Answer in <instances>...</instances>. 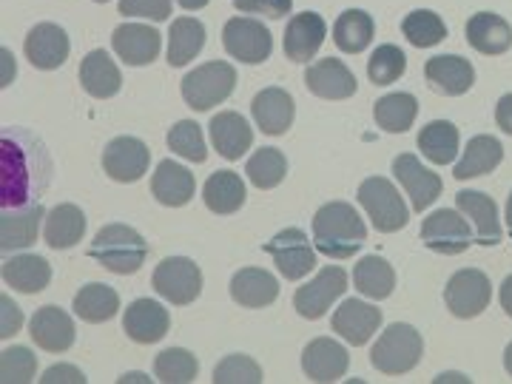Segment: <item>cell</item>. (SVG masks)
Listing matches in <instances>:
<instances>
[{"label":"cell","instance_id":"obj_19","mask_svg":"<svg viewBox=\"0 0 512 384\" xmlns=\"http://www.w3.org/2000/svg\"><path fill=\"white\" fill-rule=\"evenodd\" d=\"M171 328V316L160 302L154 299H134L123 311V333L137 345H154L168 336Z\"/></svg>","mask_w":512,"mask_h":384},{"label":"cell","instance_id":"obj_57","mask_svg":"<svg viewBox=\"0 0 512 384\" xmlns=\"http://www.w3.org/2000/svg\"><path fill=\"white\" fill-rule=\"evenodd\" d=\"M504 367H507V373L512 376V342L507 345V350H504Z\"/></svg>","mask_w":512,"mask_h":384},{"label":"cell","instance_id":"obj_36","mask_svg":"<svg viewBox=\"0 0 512 384\" xmlns=\"http://www.w3.org/2000/svg\"><path fill=\"white\" fill-rule=\"evenodd\" d=\"M419 117V100L410 92H390L373 103V120L387 134H404Z\"/></svg>","mask_w":512,"mask_h":384},{"label":"cell","instance_id":"obj_5","mask_svg":"<svg viewBox=\"0 0 512 384\" xmlns=\"http://www.w3.org/2000/svg\"><path fill=\"white\" fill-rule=\"evenodd\" d=\"M359 205L367 211V220L379 234H396L407 228L410 222V208L404 205V197L399 188L390 183L387 177H367L359 185Z\"/></svg>","mask_w":512,"mask_h":384},{"label":"cell","instance_id":"obj_23","mask_svg":"<svg viewBox=\"0 0 512 384\" xmlns=\"http://www.w3.org/2000/svg\"><path fill=\"white\" fill-rule=\"evenodd\" d=\"M305 86L322 100H348L356 94V77L342 60L322 57L305 69Z\"/></svg>","mask_w":512,"mask_h":384},{"label":"cell","instance_id":"obj_59","mask_svg":"<svg viewBox=\"0 0 512 384\" xmlns=\"http://www.w3.org/2000/svg\"><path fill=\"white\" fill-rule=\"evenodd\" d=\"M94 3H109V0H94Z\"/></svg>","mask_w":512,"mask_h":384},{"label":"cell","instance_id":"obj_39","mask_svg":"<svg viewBox=\"0 0 512 384\" xmlns=\"http://www.w3.org/2000/svg\"><path fill=\"white\" fill-rule=\"evenodd\" d=\"M416 146L433 165H450L456 163L461 137H458V128L450 120H433L419 131Z\"/></svg>","mask_w":512,"mask_h":384},{"label":"cell","instance_id":"obj_15","mask_svg":"<svg viewBox=\"0 0 512 384\" xmlns=\"http://www.w3.org/2000/svg\"><path fill=\"white\" fill-rule=\"evenodd\" d=\"M111 49L126 66H148L160 57L163 35L146 23H120L111 35Z\"/></svg>","mask_w":512,"mask_h":384},{"label":"cell","instance_id":"obj_12","mask_svg":"<svg viewBox=\"0 0 512 384\" xmlns=\"http://www.w3.org/2000/svg\"><path fill=\"white\" fill-rule=\"evenodd\" d=\"M393 177L402 185L404 194L410 197V208L416 214H424L433 202L441 197V177L436 171H430L427 165H421L416 154H399L393 160Z\"/></svg>","mask_w":512,"mask_h":384},{"label":"cell","instance_id":"obj_35","mask_svg":"<svg viewBox=\"0 0 512 384\" xmlns=\"http://www.w3.org/2000/svg\"><path fill=\"white\" fill-rule=\"evenodd\" d=\"M72 311L77 319H83L86 325H103L117 316L120 311V293L111 285L103 282H92L86 288H80L72 302Z\"/></svg>","mask_w":512,"mask_h":384},{"label":"cell","instance_id":"obj_8","mask_svg":"<svg viewBox=\"0 0 512 384\" xmlns=\"http://www.w3.org/2000/svg\"><path fill=\"white\" fill-rule=\"evenodd\" d=\"M222 46L239 63L259 66L274 52V35L262 20L231 18L222 26Z\"/></svg>","mask_w":512,"mask_h":384},{"label":"cell","instance_id":"obj_21","mask_svg":"<svg viewBox=\"0 0 512 384\" xmlns=\"http://www.w3.org/2000/svg\"><path fill=\"white\" fill-rule=\"evenodd\" d=\"M325 32H328V26H325V18L319 12L293 15L291 23L285 26V40H282L285 57L291 63H311L313 55L325 43Z\"/></svg>","mask_w":512,"mask_h":384},{"label":"cell","instance_id":"obj_2","mask_svg":"<svg viewBox=\"0 0 512 384\" xmlns=\"http://www.w3.org/2000/svg\"><path fill=\"white\" fill-rule=\"evenodd\" d=\"M89 254L109 274L131 276L146 265L148 242L137 228H131L126 222H109L94 234Z\"/></svg>","mask_w":512,"mask_h":384},{"label":"cell","instance_id":"obj_54","mask_svg":"<svg viewBox=\"0 0 512 384\" xmlns=\"http://www.w3.org/2000/svg\"><path fill=\"white\" fill-rule=\"evenodd\" d=\"M183 9H188V12H197V9H202V6H208L211 0H177Z\"/></svg>","mask_w":512,"mask_h":384},{"label":"cell","instance_id":"obj_31","mask_svg":"<svg viewBox=\"0 0 512 384\" xmlns=\"http://www.w3.org/2000/svg\"><path fill=\"white\" fill-rule=\"evenodd\" d=\"M83 237H86V214L77 205L63 202V205H55L46 214L43 239H46L49 248L66 251V248H74L77 242H83Z\"/></svg>","mask_w":512,"mask_h":384},{"label":"cell","instance_id":"obj_17","mask_svg":"<svg viewBox=\"0 0 512 384\" xmlns=\"http://www.w3.org/2000/svg\"><path fill=\"white\" fill-rule=\"evenodd\" d=\"M350 367V353L330 336H319L302 350V370L311 382H339Z\"/></svg>","mask_w":512,"mask_h":384},{"label":"cell","instance_id":"obj_9","mask_svg":"<svg viewBox=\"0 0 512 384\" xmlns=\"http://www.w3.org/2000/svg\"><path fill=\"white\" fill-rule=\"evenodd\" d=\"M421 242L441 256H458L473 245V228L458 208H439L421 222Z\"/></svg>","mask_w":512,"mask_h":384},{"label":"cell","instance_id":"obj_44","mask_svg":"<svg viewBox=\"0 0 512 384\" xmlns=\"http://www.w3.org/2000/svg\"><path fill=\"white\" fill-rule=\"evenodd\" d=\"M168 148L183 157L188 163H205L208 160V148H205V137H202L200 123L194 120H180L168 128Z\"/></svg>","mask_w":512,"mask_h":384},{"label":"cell","instance_id":"obj_18","mask_svg":"<svg viewBox=\"0 0 512 384\" xmlns=\"http://www.w3.org/2000/svg\"><path fill=\"white\" fill-rule=\"evenodd\" d=\"M424 80L441 97H461L473 89L476 69L461 55H439L424 63Z\"/></svg>","mask_w":512,"mask_h":384},{"label":"cell","instance_id":"obj_40","mask_svg":"<svg viewBox=\"0 0 512 384\" xmlns=\"http://www.w3.org/2000/svg\"><path fill=\"white\" fill-rule=\"evenodd\" d=\"M208 32L197 18H177L168 29V63L174 69L188 66L205 49Z\"/></svg>","mask_w":512,"mask_h":384},{"label":"cell","instance_id":"obj_52","mask_svg":"<svg viewBox=\"0 0 512 384\" xmlns=\"http://www.w3.org/2000/svg\"><path fill=\"white\" fill-rule=\"evenodd\" d=\"M495 123H498V128H501L504 134H510L512 137V92L504 94V97L495 103Z\"/></svg>","mask_w":512,"mask_h":384},{"label":"cell","instance_id":"obj_6","mask_svg":"<svg viewBox=\"0 0 512 384\" xmlns=\"http://www.w3.org/2000/svg\"><path fill=\"white\" fill-rule=\"evenodd\" d=\"M154 291L163 296L171 305H191L202 293V271L200 265L188 256H165L163 262L154 268L151 276Z\"/></svg>","mask_w":512,"mask_h":384},{"label":"cell","instance_id":"obj_14","mask_svg":"<svg viewBox=\"0 0 512 384\" xmlns=\"http://www.w3.org/2000/svg\"><path fill=\"white\" fill-rule=\"evenodd\" d=\"M151 151L137 137H114L103 148V171L114 183H137L148 174Z\"/></svg>","mask_w":512,"mask_h":384},{"label":"cell","instance_id":"obj_24","mask_svg":"<svg viewBox=\"0 0 512 384\" xmlns=\"http://www.w3.org/2000/svg\"><path fill=\"white\" fill-rule=\"evenodd\" d=\"M151 194L165 208H183L197 194V180L185 165L163 160L151 174Z\"/></svg>","mask_w":512,"mask_h":384},{"label":"cell","instance_id":"obj_29","mask_svg":"<svg viewBox=\"0 0 512 384\" xmlns=\"http://www.w3.org/2000/svg\"><path fill=\"white\" fill-rule=\"evenodd\" d=\"M77 77H80L83 92L94 97V100H109L123 86V74H120L117 63L111 60L106 49H94V52L83 57Z\"/></svg>","mask_w":512,"mask_h":384},{"label":"cell","instance_id":"obj_46","mask_svg":"<svg viewBox=\"0 0 512 384\" xmlns=\"http://www.w3.org/2000/svg\"><path fill=\"white\" fill-rule=\"evenodd\" d=\"M37 359L29 348H6L0 353V379L6 384L35 382Z\"/></svg>","mask_w":512,"mask_h":384},{"label":"cell","instance_id":"obj_13","mask_svg":"<svg viewBox=\"0 0 512 384\" xmlns=\"http://www.w3.org/2000/svg\"><path fill=\"white\" fill-rule=\"evenodd\" d=\"M69 52H72V40L57 23H37L23 40V55L40 72L60 69L69 60Z\"/></svg>","mask_w":512,"mask_h":384},{"label":"cell","instance_id":"obj_51","mask_svg":"<svg viewBox=\"0 0 512 384\" xmlns=\"http://www.w3.org/2000/svg\"><path fill=\"white\" fill-rule=\"evenodd\" d=\"M43 384H86V373L74 365H52L43 373Z\"/></svg>","mask_w":512,"mask_h":384},{"label":"cell","instance_id":"obj_45","mask_svg":"<svg viewBox=\"0 0 512 384\" xmlns=\"http://www.w3.org/2000/svg\"><path fill=\"white\" fill-rule=\"evenodd\" d=\"M407 69V57L399 46H393V43H384L379 46L370 60H367V77H370V83H376V86H390V83H396L399 77Z\"/></svg>","mask_w":512,"mask_h":384},{"label":"cell","instance_id":"obj_4","mask_svg":"<svg viewBox=\"0 0 512 384\" xmlns=\"http://www.w3.org/2000/svg\"><path fill=\"white\" fill-rule=\"evenodd\" d=\"M237 89V69L225 60L202 63L183 77V100L188 109L211 111Z\"/></svg>","mask_w":512,"mask_h":384},{"label":"cell","instance_id":"obj_28","mask_svg":"<svg viewBox=\"0 0 512 384\" xmlns=\"http://www.w3.org/2000/svg\"><path fill=\"white\" fill-rule=\"evenodd\" d=\"M467 43L476 49L478 55H504L512 49V26L495 12H478L467 20L464 26Z\"/></svg>","mask_w":512,"mask_h":384},{"label":"cell","instance_id":"obj_33","mask_svg":"<svg viewBox=\"0 0 512 384\" xmlns=\"http://www.w3.org/2000/svg\"><path fill=\"white\" fill-rule=\"evenodd\" d=\"M3 282L18 293H40L52 282V265L37 254H18L3 262Z\"/></svg>","mask_w":512,"mask_h":384},{"label":"cell","instance_id":"obj_56","mask_svg":"<svg viewBox=\"0 0 512 384\" xmlns=\"http://www.w3.org/2000/svg\"><path fill=\"white\" fill-rule=\"evenodd\" d=\"M117 382H120V384H128V382H151V379H148L146 373H126V376H120Z\"/></svg>","mask_w":512,"mask_h":384},{"label":"cell","instance_id":"obj_1","mask_svg":"<svg viewBox=\"0 0 512 384\" xmlns=\"http://www.w3.org/2000/svg\"><path fill=\"white\" fill-rule=\"evenodd\" d=\"M313 242L319 254L350 259L367 242V225L350 202H325L313 214Z\"/></svg>","mask_w":512,"mask_h":384},{"label":"cell","instance_id":"obj_37","mask_svg":"<svg viewBox=\"0 0 512 384\" xmlns=\"http://www.w3.org/2000/svg\"><path fill=\"white\" fill-rule=\"evenodd\" d=\"M376 23L365 9H345L333 23V43L345 55H359L373 43Z\"/></svg>","mask_w":512,"mask_h":384},{"label":"cell","instance_id":"obj_50","mask_svg":"<svg viewBox=\"0 0 512 384\" xmlns=\"http://www.w3.org/2000/svg\"><path fill=\"white\" fill-rule=\"evenodd\" d=\"M0 336L3 339H12L15 333H20L23 328V311H20L18 305H15V299L9 296V293H3L0 296Z\"/></svg>","mask_w":512,"mask_h":384},{"label":"cell","instance_id":"obj_25","mask_svg":"<svg viewBox=\"0 0 512 384\" xmlns=\"http://www.w3.org/2000/svg\"><path fill=\"white\" fill-rule=\"evenodd\" d=\"M211 143L214 151L225 160H242L245 151L254 146V128L248 126V120L239 111H222L211 117Z\"/></svg>","mask_w":512,"mask_h":384},{"label":"cell","instance_id":"obj_58","mask_svg":"<svg viewBox=\"0 0 512 384\" xmlns=\"http://www.w3.org/2000/svg\"><path fill=\"white\" fill-rule=\"evenodd\" d=\"M504 220H507V228L512 231V194H510V200H507V217H504Z\"/></svg>","mask_w":512,"mask_h":384},{"label":"cell","instance_id":"obj_48","mask_svg":"<svg viewBox=\"0 0 512 384\" xmlns=\"http://www.w3.org/2000/svg\"><path fill=\"white\" fill-rule=\"evenodd\" d=\"M117 9L123 18H143L154 23L171 18V0H120Z\"/></svg>","mask_w":512,"mask_h":384},{"label":"cell","instance_id":"obj_38","mask_svg":"<svg viewBox=\"0 0 512 384\" xmlns=\"http://www.w3.org/2000/svg\"><path fill=\"white\" fill-rule=\"evenodd\" d=\"M353 285L367 299L382 302L396 288V271H393V265L384 256H362L359 265L353 268Z\"/></svg>","mask_w":512,"mask_h":384},{"label":"cell","instance_id":"obj_55","mask_svg":"<svg viewBox=\"0 0 512 384\" xmlns=\"http://www.w3.org/2000/svg\"><path fill=\"white\" fill-rule=\"evenodd\" d=\"M3 60H6V77H3V86H9V83H12V52H9V49H3Z\"/></svg>","mask_w":512,"mask_h":384},{"label":"cell","instance_id":"obj_49","mask_svg":"<svg viewBox=\"0 0 512 384\" xmlns=\"http://www.w3.org/2000/svg\"><path fill=\"white\" fill-rule=\"evenodd\" d=\"M237 12L242 15H259V18L282 20L285 15H291L293 0H234Z\"/></svg>","mask_w":512,"mask_h":384},{"label":"cell","instance_id":"obj_41","mask_svg":"<svg viewBox=\"0 0 512 384\" xmlns=\"http://www.w3.org/2000/svg\"><path fill=\"white\" fill-rule=\"evenodd\" d=\"M245 174H248L254 188L271 191L288 177V160H285V154L279 148H256L248 165H245Z\"/></svg>","mask_w":512,"mask_h":384},{"label":"cell","instance_id":"obj_32","mask_svg":"<svg viewBox=\"0 0 512 384\" xmlns=\"http://www.w3.org/2000/svg\"><path fill=\"white\" fill-rule=\"evenodd\" d=\"M40 220H46L43 205H29L18 211H6L0 220V245L3 251H26L40 237Z\"/></svg>","mask_w":512,"mask_h":384},{"label":"cell","instance_id":"obj_53","mask_svg":"<svg viewBox=\"0 0 512 384\" xmlns=\"http://www.w3.org/2000/svg\"><path fill=\"white\" fill-rule=\"evenodd\" d=\"M498 299H501V308L512 319V274L501 282V291H498Z\"/></svg>","mask_w":512,"mask_h":384},{"label":"cell","instance_id":"obj_26","mask_svg":"<svg viewBox=\"0 0 512 384\" xmlns=\"http://www.w3.org/2000/svg\"><path fill=\"white\" fill-rule=\"evenodd\" d=\"M456 208L470 220L476 231L478 245H498L501 242V217H498V205L493 197H487L484 191H458Z\"/></svg>","mask_w":512,"mask_h":384},{"label":"cell","instance_id":"obj_16","mask_svg":"<svg viewBox=\"0 0 512 384\" xmlns=\"http://www.w3.org/2000/svg\"><path fill=\"white\" fill-rule=\"evenodd\" d=\"M330 328H333V333H339L348 345L362 348L382 328V311L370 302H362V299H345L333 313Z\"/></svg>","mask_w":512,"mask_h":384},{"label":"cell","instance_id":"obj_20","mask_svg":"<svg viewBox=\"0 0 512 384\" xmlns=\"http://www.w3.org/2000/svg\"><path fill=\"white\" fill-rule=\"evenodd\" d=\"M29 336L46 353H66L74 345V319L57 305H46L29 319Z\"/></svg>","mask_w":512,"mask_h":384},{"label":"cell","instance_id":"obj_7","mask_svg":"<svg viewBox=\"0 0 512 384\" xmlns=\"http://www.w3.org/2000/svg\"><path fill=\"white\" fill-rule=\"evenodd\" d=\"M493 302V282L478 268H461L444 285V305L456 319H476Z\"/></svg>","mask_w":512,"mask_h":384},{"label":"cell","instance_id":"obj_3","mask_svg":"<svg viewBox=\"0 0 512 384\" xmlns=\"http://www.w3.org/2000/svg\"><path fill=\"white\" fill-rule=\"evenodd\" d=\"M421 356H424V339L419 330L404 322H393L370 350V365L384 376H404L419 365Z\"/></svg>","mask_w":512,"mask_h":384},{"label":"cell","instance_id":"obj_27","mask_svg":"<svg viewBox=\"0 0 512 384\" xmlns=\"http://www.w3.org/2000/svg\"><path fill=\"white\" fill-rule=\"evenodd\" d=\"M228 291H231V299L237 305L248 308V311H259V308L274 305L276 296H279V282L265 268H242L231 276Z\"/></svg>","mask_w":512,"mask_h":384},{"label":"cell","instance_id":"obj_34","mask_svg":"<svg viewBox=\"0 0 512 384\" xmlns=\"http://www.w3.org/2000/svg\"><path fill=\"white\" fill-rule=\"evenodd\" d=\"M501 160H504V146L495 137H490V134H478V137H473L467 143L464 154L458 157L456 168H453V177L456 180L484 177V174L495 171L501 165Z\"/></svg>","mask_w":512,"mask_h":384},{"label":"cell","instance_id":"obj_10","mask_svg":"<svg viewBox=\"0 0 512 384\" xmlns=\"http://www.w3.org/2000/svg\"><path fill=\"white\" fill-rule=\"evenodd\" d=\"M348 291V274L339 265H325L319 274L313 276L308 285H302L293 296V308L302 319H322L325 313L336 305V299H342Z\"/></svg>","mask_w":512,"mask_h":384},{"label":"cell","instance_id":"obj_30","mask_svg":"<svg viewBox=\"0 0 512 384\" xmlns=\"http://www.w3.org/2000/svg\"><path fill=\"white\" fill-rule=\"evenodd\" d=\"M245 180L239 177L237 171H214L205 185H202V202L208 211L220 214V217H231L237 214L239 208L245 205Z\"/></svg>","mask_w":512,"mask_h":384},{"label":"cell","instance_id":"obj_47","mask_svg":"<svg viewBox=\"0 0 512 384\" xmlns=\"http://www.w3.org/2000/svg\"><path fill=\"white\" fill-rule=\"evenodd\" d=\"M214 382L217 384H259L262 382V367L256 365L245 353H231L220 365L214 367Z\"/></svg>","mask_w":512,"mask_h":384},{"label":"cell","instance_id":"obj_11","mask_svg":"<svg viewBox=\"0 0 512 384\" xmlns=\"http://www.w3.org/2000/svg\"><path fill=\"white\" fill-rule=\"evenodd\" d=\"M265 254L274 256V265L285 279H305L316 268V248L311 245L308 234L302 228H285L279 231L268 245Z\"/></svg>","mask_w":512,"mask_h":384},{"label":"cell","instance_id":"obj_42","mask_svg":"<svg viewBox=\"0 0 512 384\" xmlns=\"http://www.w3.org/2000/svg\"><path fill=\"white\" fill-rule=\"evenodd\" d=\"M402 35L416 49H433L447 37V23L433 9H413L402 20Z\"/></svg>","mask_w":512,"mask_h":384},{"label":"cell","instance_id":"obj_22","mask_svg":"<svg viewBox=\"0 0 512 384\" xmlns=\"http://www.w3.org/2000/svg\"><path fill=\"white\" fill-rule=\"evenodd\" d=\"M251 114H254V123L262 134L282 137L296 120V103L285 89L271 86V89H262L251 100Z\"/></svg>","mask_w":512,"mask_h":384},{"label":"cell","instance_id":"obj_43","mask_svg":"<svg viewBox=\"0 0 512 384\" xmlns=\"http://www.w3.org/2000/svg\"><path fill=\"white\" fill-rule=\"evenodd\" d=\"M154 376L165 384H188L200 376V362L191 350L168 348L154 359Z\"/></svg>","mask_w":512,"mask_h":384}]
</instances>
